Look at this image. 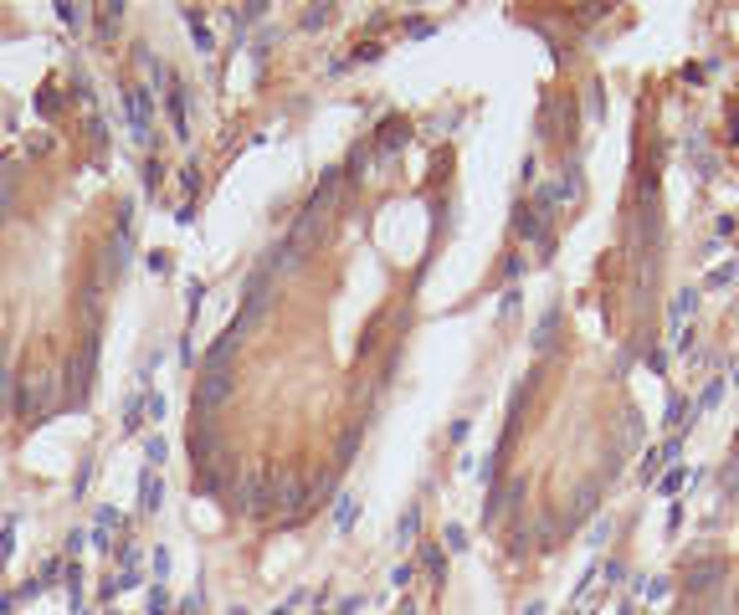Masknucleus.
Here are the masks:
<instances>
[{"mask_svg": "<svg viewBox=\"0 0 739 615\" xmlns=\"http://www.w3.org/2000/svg\"><path fill=\"white\" fill-rule=\"evenodd\" d=\"M123 113H128V134H134L139 144H149V134H155V113H149V93H144V87H123Z\"/></svg>", "mask_w": 739, "mask_h": 615, "instance_id": "f257e3e1", "label": "nucleus"}, {"mask_svg": "<svg viewBox=\"0 0 739 615\" xmlns=\"http://www.w3.org/2000/svg\"><path fill=\"white\" fill-rule=\"evenodd\" d=\"M678 451H683V431H672L662 446H652V451H647V461L637 467V477H642V482H657V477L672 467V461H678Z\"/></svg>", "mask_w": 739, "mask_h": 615, "instance_id": "f03ea898", "label": "nucleus"}, {"mask_svg": "<svg viewBox=\"0 0 739 615\" xmlns=\"http://www.w3.org/2000/svg\"><path fill=\"white\" fill-rule=\"evenodd\" d=\"M555 328H560V303L555 308H545V318H539V328H534V349L545 354V349L555 344Z\"/></svg>", "mask_w": 739, "mask_h": 615, "instance_id": "7ed1b4c3", "label": "nucleus"}, {"mask_svg": "<svg viewBox=\"0 0 739 615\" xmlns=\"http://www.w3.org/2000/svg\"><path fill=\"white\" fill-rule=\"evenodd\" d=\"M693 482V472H683V467H667L662 477H657V497H678L683 487Z\"/></svg>", "mask_w": 739, "mask_h": 615, "instance_id": "20e7f679", "label": "nucleus"}, {"mask_svg": "<svg viewBox=\"0 0 739 615\" xmlns=\"http://www.w3.org/2000/svg\"><path fill=\"white\" fill-rule=\"evenodd\" d=\"M719 400H724V380L713 375V380H709V385L699 390V400H693V415H709V410L719 405Z\"/></svg>", "mask_w": 739, "mask_h": 615, "instance_id": "39448f33", "label": "nucleus"}, {"mask_svg": "<svg viewBox=\"0 0 739 615\" xmlns=\"http://www.w3.org/2000/svg\"><path fill=\"white\" fill-rule=\"evenodd\" d=\"M693 308H699V288H678V298H672V323L683 328Z\"/></svg>", "mask_w": 739, "mask_h": 615, "instance_id": "423d86ee", "label": "nucleus"}, {"mask_svg": "<svg viewBox=\"0 0 739 615\" xmlns=\"http://www.w3.org/2000/svg\"><path fill=\"white\" fill-rule=\"evenodd\" d=\"M416 529H421V508L411 502V508L401 513V523H396V543H411V538H416Z\"/></svg>", "mask_w": 739, "mask_h": 615, "instance_id": "0eeeda50", "label": "nucleus"}, {"mask_svg": "<svg viewBox=\"0 0 739 615\" xmlns=\"http://www.w3.org/2000/svg\"><path fill=\"white\" fill-rule=\"evenodd\" d=\"M355 513H360V502H355L350 492H344V497L334 502V529H339V534H350V523H355Z\"/></svg>", "mask_w": 739, "mask_h": 615, "instance_id": "6e6552de", "label": "nucleus"}, {"mask_svg": "<svg viewBox=\"0 0 739 615\" xmlns=\"http://www.w3.org/2000/svg\"><path fill=\"white\" fill-rule=\"evenodd\" d=\"M421 559H426V569H431V580L442 585V575H447V559H442V548H437V543H426V548H421Z\"/></svg>", "mask_w": 739, "mask_h": 615, "instance_id": "1a4fd4ad", "label": "nucleus"}, {"mask_svg": "<svg viewBox=\"0 0 739 615\" xmlns=\"http://www.w3.org/2000/svg\"><path fill=\"white\" fill-rule=\"evenodd\" d=\"M734 277H739V261H724V267L709 272V288H734Z\"/></svg>", "mask_w": 739, "mask_h": 615, "instance_id": "9d476101", "label": "nucleus"}, {"mask_svg": "<svg viewBox=\"0 0 739 615\" xmlns=\"http://www.w3.org/2000/svg\"><path fill=\"white\" fill-rule=\"evenodd\" d=\"M693 339H699V323H683L678 334H672V349H678V354H693Z\"/></svg>", "mask_w": 739, "mask_h": 615, "instance_id": "9b49d317", "label": "nucleus"}, {"mask_svg": "<svg viewBox=\"0 0 739 615\" xmlns=\"http://www.w3.org/2000/svg\"><path fill=\"white\" fill-rule=\"evenodd\" d=\"M144 508H160V472H144Z\"/></svg>", "mask_w": 739, "mask_h": 615, "instance_id": "f8f14e48", "label": "nucleus"}, {"mask_svg": "<svg viewBox=\"0 0 739 615\" xmlns=\"http://www.w3.org/2000/svg\"><path fill=\"white\" fill-rule=\"evenodd\" d=\"M442 543L452 548V554H462V548H467V534L457 529V523H447V534H442Z\"/></svg>", "mask_w": 739, "mask_h": 615, "instance_id": "ddd939ff", "label": "nucleus"}, {"mask_svg": "<svg viewBox=\"0 0 739 615\" xmlns=\"http://www.w3.org/2000/svg\"><path fill=\"white\" fill-rule=\"evenodd\" d=\"M601 575H606V585H626V564H621V559H606Z\"/></svg>", "mask_w": 739, "mask_h": 615, "instance_id": "4468645a", "label": "nucleus"}, {"mask_svg": "<svg viewBox=\"0 0 739 615\" xmlns=\"http://www.w3.org/2000/svg\"><path fill=\"white\" fill-rule=\"evenodd\" d=\"M647 369H652V375H667V349H647Z\"/></svg>", "mask_w": 739, "mask_h": 615, "instance_id": "2eb2a0df", "label": "nucleus"}, {"mask_svg": "<svg viewBox=\"0 0 739 615\" xmlns=\"http://www.w3.org/2000/svg\"><path fill=\"white\" fill-rule=\"evenodd\" d=\"M160 461H165V441H160V436H155V441H149V472H155V467H160Z\"/></svg>", "mask_w": 739, "mask_h": 615, "instance_id": "dca6fc26", "label": "nucleus"}, {"mask_svg": "<svg viewBox=\"0 0 739 615\" xmlns=\"http://www.w3.org/2000/svg\"><path fill=\"white\" fill-rule=\"evenodd\" d=\"M513 308H518V288H509V293H504V308H498V313H504V318H509V313H513Z\"/></svg>", "mask_w": 739, "mask_h": 615, "instance_id": "f3484780", "label": "nucleus"}, {"mask_svg": "<svg viewBox=\"0 0 739 615\" xmlns=\"http://www.w3.org/2000/svg\"><path fill=\"white\" fill-rule=\"evenodd\" d=\"M524 615H545V605H539V600H534V605H529V610H524Z\"/></svg>", "mask_w": 739, "mask_h": 615, "instance_id": "a211bd4d", "label": "nucleus"}, {"mask_svg": "<svg viewBox=\"0 0 739 615\" xmlns=\"http://www.w3.org/2000/svg\"><path fill=\"white\" fill-rule=\"evenodd\" d=\"M272 615H293V605H282V610H272Z\"/></svg>", "mask_w": 739, "mask_h": 615, "instance_id": "6ab92c4d", "label": "nucleus"}, {"mask_svg": "<svg viewBox=\"0 0 739 615\" xmlns=\"http://www.w3.org/2000/svg\"><path fill=\"white\" fill-rule=\"evenodd\" d=\"M734 390H739V375H734Z\"/></svg>", "mask_w": 739, "mask_h": 615, "instance_id": "aec40b11", "label": "nucleus"}, {"mask_svg": "<svg viewBox=\"0 0 739 615\" xmlns=\"http://www.w3.org/2000/svg\"><path fill=\"white\" fill-rule=\"evenodd\" d=\"M565 615H575V610H565Z\"/></svg>", "mask_w": 739, "mask_h": 615, "instance_id": "412c9836", "label": "nucleus"}]
</instances>
